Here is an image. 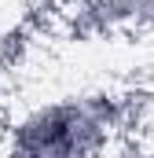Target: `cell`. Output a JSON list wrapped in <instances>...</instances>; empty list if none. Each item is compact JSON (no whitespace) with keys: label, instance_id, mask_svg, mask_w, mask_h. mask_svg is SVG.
<instances>
[{"label":"cell","instance_id":"cell-1","mask_svg":"<svg viewBox=\"0 0 154 158\" xmlns=\"http://www.w3.org/2000/svg\"><path fill=\"white\" fill-rule=\"evenodd\" d=\"M110 129L95 118L84 96L40 103L11 125V151L26 158H84L110 147Z\"/></svg>","mask_w":154,"mask_h":158},{"label":"cell","instance_id":"cell-2","mask_svg":"<svg viewBox=\"0 0 154 158\" xmlns=\"http://www.w3.org/2000/svg\"><path fill=\"white\" fill-rule=\"evenodd\" d=\"M125 7H128V22L136 26L154 22V0H125Z\"/></svg>","mask_w":154,"mask_h":158}]
</instances>
